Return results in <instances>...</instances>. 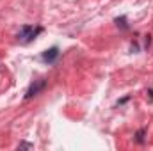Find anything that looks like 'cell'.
I'll use <instances>...</instances> for the list:
<instances>
[{"label": "cell", "instance_id": "cell-3", "mask_svg": "<svg viewBox=\"0 0 153 151\" xmlns=\"http://www.w3.org/2000/svg\"><path fill=\"white\" fill-rule=\"evenodd\" d=\"M43 87H45V82H43V80H41V82H39L38 85H32V87H30V89H29V93H27V98H30V96H34V94H36V93H38L39 89H43Z\"/></svg>", "mask_w": 153, "mask_h": 151}, {"label": "cell", "instance_id": "cell-2", "mask_svg": "<svg viewBox=\"0 0 153 151\" xmlns=\"http://www.w3.org/2000/svg\"><path fill=\"white\" fill-rule=\"evenodd\" d=\"M57 55H59V48L53 46V48H50V50H46V52L43 53V61H45V62H53Z\"/></svg>", "mask_w": 153, "mask_h": 151}, {"label": "cell", "instance_id": "cell-1", "mask_svg": "<svg viewBox=\"0 0 153 151\" xmlns=\"http://www.w3.org/2000/svg\"><path fill=\"white\" fill-rule=\"evenodd\" d=\"M39 32H41V29H34V27H23L22 30H20V34H18V38L22 39L23 43H29V41H32V39L38 36Z\"/></svg>", "mask_w": 153, "mask_h": 151}]
</instances>
